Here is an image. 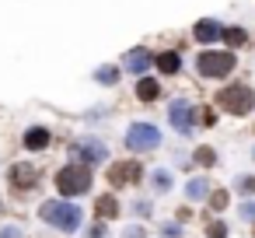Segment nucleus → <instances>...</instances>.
<instances>
[{"mask_svg":"<svg viewBox=\"0 0 255 238\" xmlns=\"http://www.w3.org/2000/svg\"><path fill=\"white\" fill-rule=\"evenodd\" d=\"M56 189H60L63 196H81V193H88V189H91V168H84V165L63 168V172L56 175Z\"/></svg>","mask_w":255,"mask_h":238,"instance_id":"nucleus-1","label":"nucleus"},{"mask_svg":"<svg viewBox=\"0 0 255 238\" xmlns=\"http://www.w3.org/2000/svg\"><path fill=\"white\" fill-rule=\"evenodd\" d=\"M42 217H46L49 224L63 228V231H77V228H81V207H74V203H63V200H53V203H46V207H42Z\"/></svg>","mask_w":255,"mask_h":238,"instance_id":"nucleus-2","label":"nucleus"},{"mask_svg":"<svg viewBox=\"0 0 255 238\" xmlns=\"http://www.w3.org/2000/svg\"><path fill=\"white\" fill-rule=\"evenodd\" d=\"M220 105L231 112V116H248L255 109V91L248 84H238V88H224L220 91Z\"/></svg>","mask_w":255,"mask_h":238,"instance_id":"nucleus-3","label":"nucleus"},{"mask_svg":"<svg viewBox=\"0 0 255 238\" xmlns=\"http://www.w3.org/2000/svg\"><path fill=\"white\" fill-rule=\"evenodd\" d=\"M157 144H161V133L150 123H133L129 133H126V147L129 151H154Z\"/></svg>","mask_w":255,"mask_h":238,"instance_id":"nucleus-4","label":"nucleus"},{"mask_svg":"<svg viewBox=\"0 0 255 238\" xmlns=\"http://www.w3.org/2000/svg\"><path fill=\"white\" fill-rule=\"evenodd\" d=\"M234 63H238V60H234V53H203L196 67H199V74H203V77H224V74H231V70H234Z\"/></svg>","mask_w":255,"mask_h":238,"instance_id":"nucleus-5","label":"nucleus"},{"mask_svg":"<svg viewBox=\"0 0 255 238\" xmlns=\"http://www.w3.org/2000/svg\"><path fill=\"white\" fill-rule=\"evenodd\" d=\"M70 154H74L77 161H84V165H98V161H105V144H98V140H81V144L70 147Z\"/></svg>","mask_w":255,"mask_h":238,"instance_id":"nucleus-6","label":"nucleus"},{"mask_svg":"<svg viewBox=\"0 0 255 238\" xmlns=\"http://www.w3.org/2000/svg\"><path fill=\"white\" fill-rule=\"evenodd\" d=\"M168 119H171V126L178 130V133H189L192 130V109H189V102H171V109H168Z\"/></svg>","mask_w":255,"mask_h":238,"instance_id":"nucleus-7","label":"nucleus"},{"mask_svg":"<svg viewBox=\"0 0 255 238\" xmlns=\"http://www.w3.org/2000/svg\"><path fill=\"white\" fill-rule=\"evenodd\" d=\"M136 179H140V165H136V161L112 165V172H109V182H112V186H129V182H136Z\"/></svg>","mask_w":255,"mask_h":238,"instance_id":"nucleus-8","label":"nucleus"},{"mask_svg":"<svg viewBox=\"0 0 255 238\" xmlns=\"http://www.w3.org/2000/svg\"><path fill=\"white\" fill-rule=\"evenodd\" d=\"M35 182H39V172L32 165H14L11 168V186L14 189H32Z\"/></svg>","mask_w":255,"mask_h":238,"instance_id":"nucleus-9","label":"nucleus"},{"mask_svg":"<svg viewBox=\"0 0 255 238\" xmlns=\"http://www.w3.org/2000/svg\"><path fill=\"white\" fill-rule=\"evenodd\" d=\"M25 147H28V151H42V147H49V130L32 126V130L25 133Z\"/></svg>","mask_w":255,"mask_h":238,"instance_id":"nucleus-10","label":"nucleus"},{"mask_svg":"<svg viewBox=\"0 0 255 238\" xmlns=\"http://www.w3.org/2000/svg\"><path fill=\"white\" fill-rule=\"evenodd\" d=\"M150 60H154V56H150L147 49H133V53L126 56V67H129L133 74H143V70L150 67Z\"/></svg>","mask_w":255,"mask_h":238,"instance_id":"nucleus-11","label":"nucleus"},{"mask_svg":"<svg viewBox=\"0 0 255 238\" xmlns=\"http://www.w3.org/2000/svg\"><path fill=\"white\" fill-rule=\"evenodd\" d=\"M220 32H224V28H220L217 21H210V18L196 25V39H199V42H213V39H220Z\"/></svg>","mask_w":255,"mask_h":238,"instance_id":"nucleus-12","label":"nucleus"},{"mask_svg":"<svg viewBox=\"0 0 255 238\" xmlns=\"http://www.w3.org/2000/svg\"><path fill=\"white\" fill-rule=\"evenodd\" d=\"M157 95H161V84H157V81H150V77H140V84H136V98L154 102Z\"/></svg>","mask_w":255,"mask_h":238,"instance_id":"nucleus-13","label":"nucleus"},{"mask_svg":"<svg viewBox=\"0 0 255 238\" xmlns=\"http://www.w3.org/2000/svg\"><path fill=\"white\" fill-rule=\"evenodd\" d=\"M95 210H98V217H105V221H109V217H119V200H116V196H102V200L95 203Z\"/></svg>","mask_w":255,"mask_h":238,"instance_id":"nucleus-14","label":"nucleus"},{"mask_svg":"<svg viewBox=\"0 0 255 238\" xmlns=\"http://www.w3.org/2000/svg\"><path fill=\"white\" fill-rule=\"evenodd\" d=\"M157 67H161L164 74H178V67H182V56H178V53H161V56H157Z\"/></svg>","mask_w":255,"mask_h":238,"instance_id":"nucleus-15","label":"nucleus"},{"mask_svg":"<svg viewBox=\"0 0 255 238\" xmlns=\"http://www.w3.org/2000/svg\"><path fill=\"white\" fill-rule=\"evenodd\" d=\"M185 193H189V200H199V196H206V193H210V186H206L203 179H192V182L185 186Z\"/></svg>","mask_w":255,"mask_h":238,"instance_id":"nucleus-16","label":"nucleus"},{"mask_svg":"<svg viewBox=\"0 0 255 238\" xmlns=\"http://www.w3.org/2000/svg\"><path fill=\"white\" fill-rule=\"evenodd\" d=\"M220 35L227 39V46H245V39H248V35H245L241 28H224Z\"/></svg>","mask_w":255,"mask_h":238,"instance_id":"nucleus-17","label":"nucleus"},{"mask_svg":"<svg viewBox=\"0 0 255 238\" xmlns=\"http://www.w3.org/2000/svg\"><path fill=\"white\" fill-rule=\"evenodd\" d=\"M95 77H98L102 84H116V81H119V70H116V67H102Z\"/></svg>","mask_w":255,"mask_h":238,"instance_id":"nucleus-18","label":"nucleus"},{"mask_svg":"<svg viewBox=\"0 0 255 238\" xmlns=\"http://www.w3.org/2000/svg\"><path fill=\"white\" fill-rule=\"evenodd\" d=\"M196 161H199V165H213V161H217V154H213L210 147H199V151H196Z\"/></svg>","mask_w":255,"mask_h":238,"instance_id":"nucleus-19","label":"nucleus"},{"mask_svg":"<svg viewBox=\"0 0 255 238\" xmlns=\"http://www.w3.org/2000/svg\"><path fill=\"white\" fill-rule=\"evenodd\" d=\"M210 207H213V210H224V207H227V193H224V189H217V193L210 196Z\"/></svg>","mask_w":255,"mask_h":238,"instance_id":"nucleus-20","label":"nucleus"},{"mask_svg":"<svg viewBox=\"0 0 255 238\" xmlns=\"http://www.w3.org/2000/svg\"><path fill=\"white\" fill-rule=\"evenodd\" d=\"M206 235H210V238H227V224H220V221H213V224L206 228Z\"/></svg>","mask_w":255,"mask_h":238,"instance_id":"nucleus-21","label":"nucleus"},{"mask_svg":"<svg viewBox=\"0 0 255 238\" xmlns=\"http://www.w3.org/2000/svg\"><path fill=\"white\" fill-rule=\"evenodd\" d=\"M238 189L252 196V193H255V175H245V179H238Z\"/></svg>","mask_w":255,"mask_h":238,"instance_id":"nucleus-22","label":"nucleus"},{"mask_svg":"<svg viewBox=\"0 0 255 238\" xmlns=\"http://www.w3.org/2000/svg\"><path fill=\"white\" fill-rule=\"evenodd\" d=\"M238 214H241L245 221H255V200H248V203H241V207H238Z\"/></svg>","mask_w":255,"mask_h":238,"instance_id":"nucleus-23","label":"nucleus"},{"mask_svg":"<svg viewBox=\"0 0 255 238\" xmlns=\"http://www.w3.org/2000/svg\"><path fill=\"white\" fill-rule=\"evenodd\" d=\"M196 116H199V123H206V126H213V123H217V116H213V109H206V105H203V109H199Z\"/></svg>","mask_w":255,"mask_h":238,"instance_id":"nucleus-24","label":"nucleus"},{"mask_svg":"<svg viewBox=\"0 0 255 238\" xmlns=\"http://www.w3.org/2000/svg\"><path fill=\"white\" fill-rule=\"evenodd\" d=\"M154 186H157V189H168V186H171V175H168V172H154Z\"/></svg>","mask_w":255,"mask_h":238,"instance_id":"nucleus-25","label":"nucleus"},{"mask_svg":"<svg viewBox=\"0 0 255 238\" xmlns=\"http://www.w3.org/2000/svg\"><path fill=\"white\" fill-rule=\"evenodd\" d=\"M161 231H164V238H178V224H164Z\"/></svg>","mask_w":255,"mask_h":238,"instance_id":"nucleus-26","label":"nucleus"},{"mask_svg":"<svg viewBox=\"0 0 255 238\" xmlns=\"http://www.w3.org/2000/svg\"><path fill=\"white\" fill-rule=\"evenodd\" d=\"M123 238H143V228H129V231H126Z\"/></svg>","mask_w":255,"mask_h":238,"instance_id":"nucleus-27","label":"nucleus"},{"mask_svg":"<svg viewBox=\"0 0 255 238\" xmlns=\"http://www.w3.org/2000/svg\"><path fill=\"white\" fill-rule=\"evenodd\" d=\"M0 238H18V228H4V231H0Z\"/></svg>","mask_w":255,"mask_h":238,"instance_id":"nucleus-28","label":"nucleus"},{"mask_svg":"<svg viewBox=\"0 0 255 238\" xmlns=\"http://www.w3.org/2000/svg\"><path fill=\"white\" fill-rule=\"evenodd\" d=\"M252 154H255V151H252Z\"/></svg>","mask_w":255,"mask_h":238,"instance_id":"nucleus-29","label":"nucleus"},{"mask_svg":"<svg viewBox=\"0 0 255 238\" xmlns=\"http://www.w3.org/2000/svg\"><path fill=\"white\" fill-rule=\"evenodd\" d=\"M252 231H255V228H252Z\"/></svg>","mask_w":255,"mask_h":238,"instance_id":"nucleus-30","label":"nucleus"}]
</instances>
